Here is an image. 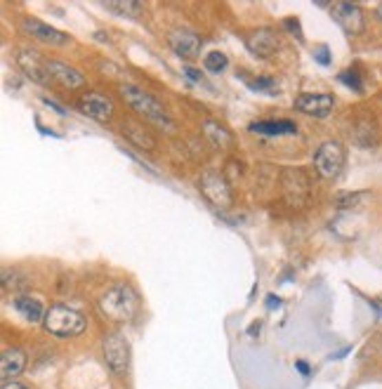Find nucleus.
<instances>
[{"mask_svg": "<svg viewBox=\"0 0 382 389\" xmlns=\"http://www.w3.org/2000/svg\"><path fill=\"white\" fill-rule=\"evenodd\" d=\"M99 311L114 324H127L140 311V297L127 283H116L99 297Z\"/></svg>", "mask_w": 382, "mask_h": 389, "instance_id": "f257e3e1", "label": "nucleus"}, {"mask_svg": "<svg viewBox=\"0 0 382 389\" xmlns=\"http://www.w3.org/2000/svg\"><path fill=\"white\" fill-rule=\"evenodd\" d=\"M120 94H123V99H125L127 104H130L132 109L137 111V114L144 116L147 120H151L153 125L173 130V120H170V116L165 114V109L160 107V104L151 97V94L144 92L142 87H137V85H120Z\"/></svg>", "mask_w": 382, "mask_h": 389, "instance_id": "f03ea898", "label": "nucleus"}, {"mask_svg": "<svg viewBox=\"0 0 382 389\" xmlns=\"http://www.w3.org/2000/svg\"><path fill=\"white\" fill-rule=\"evenodd\" d=\"M47 333L57 337H71V335H81L85 330V316L78 314L76 309L66 307V304H54L47 309L45 321H43Z\"/></svg>", "mask_w": 382, "mask_h": 389, "instance_id": "7ed1b4c3", "label": "nucleus"}, {"mask_svg": "<svg viewBox=\"0 0 382 389\" xmlns=\"http://www.w3.org/2000/svg\"><path fill=\"white\" fill-rule=\"evenodd\" d=\"M345 165V149L340 142H323L314 154V168L323 180H333Z\"/></svg>", "mask_w": 382, "mask_h": 389, "instance_id": "20e7f679", "label": "nucleus"}, {"mask_svg": "<svg viewBox=\"0 0 382 389\" xmlns=\"http://www.w3.org/2000/svg\"><path fill=\"white\" fill-rule=\"evenodd\" d=\"M281 187H284V196L286 201L295 208H300L309 201V193H312V185H309L307 172L295 168V170H286L281 175Z\"/></svg>", "mask_w": 382, "mask_h": 389, "instance_id": "39448f33", "label": "nucleus"}, {"mask_svg": "<svg viewBox=\"0 0 382 389\" xmlns=\"http://www.w3.org/2000/svg\"><path fill=\"white\" fill-rule=\"evenodd\" d=\"M104 361L109 364V368L114 373L123 375L127 370V364H130V347H127V340L120 333H112V335L104 337Z\"/></svg>", "mask_w": 382, "mask_h": 389, "instance_id": "423d86ee", "label": "nucleus"}, {"mask_svg": "<svg viewBox=\"0 0 382 389\" xmlns=\"http://www.w3.org/2000/svg\"><path fill=\"white\" fill-rule=\"evenodd\" d=\"M201 191L213 205L217 208H229L231 205V189L217 170H206L201 175Z\"/></svg>", "mask_w": 382, "mask_h": 389, "instance_id": "0eeeda50", "label": "nucleus"}, {"mask_svg": "<svg viewBox=\"0 0 382 389\" xmlns=\"http://www.w3.org/2000/svg\"><path fill=\"white\" fill-rule=\"evenodd\" d=\"M78 109H81V114H85L87 118L97 120V123H107V120L112 118V114H114L112 99L104 97V94H99V92H85V94H81Z\"/></svg>", "mask_w": 382, "mask_h": 389, "instance_id": "6e6552de", "label": "nucleus"}, {"mask_svg": "<svg viewBox=\"0 0 382 389\" xmlns=\"http://www.w3.org/2000/svg\"><path fill=\"white\" fill-rule=\"evenodd\" d=\"M335 99L326 92H309L295 99V109L307 116H317V118H326L333 111Z\"/></svg>", "mask_w": 382, "mask_h": 389, "instance_id": "1a4fd4ad", "label": "nucleus"}, {"mask_svg": "<svg viewBox=\"0 0 382 389\" xmlns=\"http://www.w3.org/2000/svg\"><path fill=\"white\" fill-rule=\"evenodd\" d=\"M17 64H19V69L24 71L31 81L41 83V85H47V83L52 81L47 74V64H43L41 54L33 52V50H19V52H17Z\"/></svg>", "mask_w": 382, "mask_h": 389, "instance_id": "9d476101", "label": "nucleus"}, {"mask_svg": "<svg viewBox=\"0 0 382 389\" xmlns=\"http://www.w3.org/2000/svg\"><path fill=\"white\" fill-rule=\"evenodd\" d=\"M246 45L253 54H257V57H271V54L276 52V48H279V36L271 29H257L248 33Z\"/></svg>", "mask_w": 382, "mask_h": 389, "instance_id": "9b49d317", "label": "nucleus"}, {"mask_svg": "<svg viewBox=\"0 0 382 389\" xmlns=\"http://www.w3.org/2000/svg\"><path fill=\"white\" fill-rule=\"evenodd\" d=\"M47 64V74L52 81L62 83L64 87H69V90H76V87H83L85 85V76L81 74L78 69H74V66L64 64V62H45Z\"/></svg>", "mask_w": 382, "mask_h": 389, "instance_id": "f8f14e48", "label": "nucleus"}, {"mask_svg": "<svg viewBox=\"0 0 382 389\" xmlns=\"http://www.w3.org/2000/svg\"><path fill=\"white\" fill-rule=\"evenodd\" d=\"M168 41H170V48H173L180 57L193 59V57H198V52H201V38L187 29L173 31Z\"/></svg>", "mask_w": 382, "mask_h": 389, "instance_id": "ddd939ff", "label": "nucleus"}, {"mask_svg": "<svg viewBox=\"0 0 382 389\" xmlns=\"http://www.w3.org/2000/svg\"><path fill=\"white\" fill-rule=\"evenodd\" d=\"M333 14H335L337 24H340L347 33H359L363 29V12L359 5L337 3V5H333Z\"/></svg>", "mask_w": 382, "mask_h": 389, "instance_id": "4468645a", "label": "nucleus"}, {"mask_svg": "<svg viewBox=\"0 0 382 389\" xmlns=\"http://www.w3.org/2000/svg\"><path fill=\"white\" fill-rule=\"evenodd\" d=\"M24 31H29L36 41H43V43H50V45H64L69 38H66V33L57 31L54 26L50 24H43V21L38 19H24Z\"/></svg>", "mask_w": 382, "mask_h": 389, "instance_id": "2eb2a0df", "label": "nucleus"}, {"mask_svg": "<svg viewBox=\"0 0 382 389\" xmlns=\"http://www.w3.org/2000/svg\"><path fill=\"white\" fill-rule=\"evenodd\" d=\"M26 366V354L21 349H5L3 359H0V373H3L5 382H12V377H17L24 370Z\"/></svg>", "mask_w": 382, "mask_h": 389, "instance_id": "dca6fc26", "label": "nucleus"}, {"mask_svg": "<svg viewBox=\"0 0 382 389\" xmlns=\"http://www.w3.org/2000/svg\"><path fill=\"white\" fill-rule=\"evenodd\" d=\"M14 309L24 316V321L29 324H38V321H45V307L38 302L36 297H29V295H19L14 299Z\"/></svg>", "mask_w": 382, "mask_h": 389, "instance_id": "f3484780", "label": "nucleus"}, {"mask_svg": "<svg viewBox=\"0 0 382 389\" xmlns=\"http://www.w3.org/2000/svg\"><path fill=\"white\" fill-rule=\"evenodd\" d=\"M203 132H206V137H208L210 142H213V147L229 149L231 144H234V137H231V132L226 130L224 125H220L217 120H203Z\"/></svg>", "mask_w": 382, "mask_h": 389, "instance_id": "a211bd4d", "label": "nucleus"}, {"mask_svg": "<svg viewBox=\"0 0 382 389\" xmlns=\"http://www.w3.org/2000/svg\"><path fill=\"white\" fill-rule=\"evenodd\" d=\"M251 130L259 135H293L295 125L290 120H262V123H253Z\"/></svg>", "mask_w": 382, "mask_h": 389, "instance_id": "6ab92c4d", "label": "nucleus"}, {"mask_svg": "<svg viewBox=\"0 0 382 389\" xmlns=\"http://www.w3.org/2000/svg\"><path fill=\"white\" fill-rule=\"evenodd\" d=\"M123 135H125L130 142H135L140 149H144V151H151V149L156 147V142H153L151 137H149L147 132L142 130V127H137L135 123H125V125H123Z\"/></svg>", "mask_w": 382, "mask_h": 389, "instance_id": "aec40b11", "label": "nucleus"}, {"mask_svg": "<svg viewBox=\"0 0 382 389\" xmlns=\"http://www.w3.org/2000/svg\"><path fill=\"white\" fill-rule=\"evenodd\" d=\"M104 8L112 10V12L127 14V17H140L144 8L140 3H132V0H114V3H104Z\"/></svg>", "mask_w": 382, "mask_h": 389, "instance_id": "412c9836", "label": "nucleus"}, {"mask_svg": "<svg viewBox=\"0 0 382 389\" xmlns=\"http://www.w3.org/2000/svg\"><path fill=\"white\" fill-rule=\"evenodd\" d=\"M26 276L21 274V271H17V269H10V266H3V288L5 291H19V288H26Z\"/></svg>", "mask_w": 382, "mask_h": 389, "instance_id": "4be33fe9", "label": "nucleus"}, {"mask_svg": "<svg viewBox=\"0 0 382 389\" xmlns=\"http://www.w3.org/2000/svg\"><path fill=\"white\" fill-rule=\"evenodd\" d=\"M224 66H226V57L222 52H210L206 57V69L208 71H215V74H217V71H222Z\"/></svg>", "mask_w": 382, "mask_h": 389, "instance_id": "5701e85b", "label": "nucleus"}, {"mask_svg": "<svg viewBox=\"0 0 382 389\" xmlns=\"http://www.w3.org/2000/svg\"><path fill=\"white\" fill-rule=\"evenodd\" d=\"M340 81L345 83V85H350L352 90L361 92V81H359V78H357V74H342V76H340Z\"/></svg>", "mask_w": 382, "mask_h": 389, "instance_id": "b1692460", "label": "nucleus"}, {"mask_svg": "<svg viewBox=\"0 0 382 389\" xmlns=\"http://www.w3.org/2000/svg\"><path fill=\"white\" fill-rule=\"evenodd\" d=\"M359 198H363V193H354V196H345V198H340V208H350V205L359 203Z\"/></svg>", "mask_w": 382, "mask_h": 389, "instance_id": "393cba45", "label": "nucleus"}, {"mask_svg": "<svg viewBox=\"0 0 382 389\" xmlns=\"http://www.w3.org/2000/svg\"><path fill=\"white\" fill-rule=\"evenodd\" d=\"M187 76H189L191 78V81H201V74H198V71H193V69H189V66H187Z\"/></svg>", "mask_w": 382, "mask_h": 389, "instance_id": "a878e982", "label": "nucleus"}, {"mask_svg": "<svg viewBox=\"0 0 382 389\" xmlns=\"http://www.w3.org/2000/svg\"><path fill=\"white\" fill-rule=\"evenodd\" d=\"M3 389H29V387H24V385H19V382H5Z\"/></svg>", "mask_w": 382, "mask_h": 389, "instance_id": "bb28decb", "label": "nucleus"}, {"mask_svg": "<svg viewBox=\"0 0 382 389\" xmlns=\"http://www.w3.org/2000/svg\"><path fill=\"white\" fill-rule=\"evenodd\" d=\"M378 17H380V19H382V5H380V8H378Z\"/></svg>", "mask_w": 382, "mask_h": 389, "instance_id": "cd10ccee", "label": "nucleus"}]
</instances>
